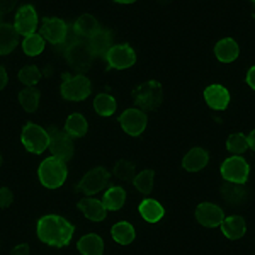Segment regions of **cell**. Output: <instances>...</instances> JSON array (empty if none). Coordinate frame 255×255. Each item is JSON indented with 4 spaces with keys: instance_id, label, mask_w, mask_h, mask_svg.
Returning <instances> with one entry per match:
<instances>
[{
    "instance_id": "obj_1",
    "label": "cell",
    "mask_w": 255,
    "mask_h": 255,
    "mask_svg": "<svg viewBox=\"0 0 255 255\" xmlns=\"http://www.w3.org/2000/svg\"><path fill=\"white\" fill-rule=\"evenodd\" d=\"M75 228L67 218L60 215H44L36 223V237L48 247H65L72 242Z\"/></svg>"
},
{
    "instance_id": "obj_2",
    "label": "cell",
    "mask_w": 255,
    "mask_h": 255,
    "mask_svg": "<svg viewBox=\"0 0 255 255\" xmlns=\"http://www.w3.org/2000/svg\"><path fill=\"white\" fill-rule=\"evenodd\" d=\"M68 177V167L67 160L51 157L44 158L38 167V179L41 186L46 189H58L67 182Z\"/></svg>"
},
{
    "instance_id": "obj_3",
    "label": "cell",
    "mask_w": 255,
    "mask_h": 255,
    "mask_svg": "<svg viewBox=\"0 0 255 255\" xmlns=\"http://www.w3.org/2000/svg\"><path fill=\"white\" fill-rule=\"evenodd\" d=\"M92 92V82L82 73H68L60 84V94L65 101L82 102Z\"/></svg>"
},
{
    "instance_id": "obj_4",
    "label": "cell",
    "mask_w": 255,
    "mask_h": 255,
    "mask_svg": "<svg viewBox=\"0 0 255 255\" xmlns=\"http://www.w3.org/2000/svg\"><path fill=\"white\" fill-rule=\"evenodd\" d=\"M49 141H51L49 133L36 123H27L20 131V143L24 150L29 151L31 155H41L49 150Z\"/></svg>"
},
{
    "instance_id": "obj_5",
    "label": "cell",
    "mask_w": 255,
    "mask_h": 255,
    "mask_svg": "<svg viewBox=\"0 0 255 255\" xmlns=\"http://www.w3.org/2000/svg\"><path fill=\"white\" fill-rule=\"evenodd\" d=\"M220 172L226 182L244 186L250 177V165L244 157H240V155H232V157L223 160V163H221V167H220Z\"/></svg>"
},
{
    "instance_id": "obj_6",
    "label": "cell",
    "mask_w": 255,
    "mask_h": 255,
    "mask_svg": "<svg viewBox=\"0 0 255 255\" xmlns=\"http://www.w3.org/2000/svg\"><path fill=\"white\" fill-rule=\"evenodd\" d=\"M109 182H111V172L106 167L97 165L90 168L87 174H84V177H82L79 182V187L85 196L94 197L97 192L104 191Z\"/></svg>"
},
{
    "instance_id": "obj_7",
    "label": "cell",
    "mask_w": 255,
    "mask_h": 255,
    "mask_svg": "<svg viewBox=\"0 0 255 255\" xmlns=\"http://www.w3.org/2000/svg\"><path fill=\"white\" fill-rule=\"evenodd\" d=\"M146 125H148L146 113L138 108H128L119 116V126H121V129L133 138L141 136L146 129Z\"/></svg>"
},
{
    "instance_id": "obj_8",
    "label": "cell",
    "mask_w": 255,
    "mask_h": 255,
    "mask_svg": "<svg viewBox=\"0 0 255 255\" xmlns=\"http://www.w3.org/2000/svg\"><path fill=\"white\" fill-rule=\"evenodd\" d=\"M136 61V51L126 43H116L106 53V63L113 70H128Z\"/></svg>"
},
{
    "instance_id": "obj_9",
    "label": "cell",
    "mask_w": 255,
    "mask_h": 255,
    "mask_svg": "<svg viewBox=\"0 0 255 255\" xmlns=\"http://www.w3.org/2000/svg\"><path fill=\"white\" fill-rule=\"evenodd\" d=\"M136 102L145 109H155L163 101V87L158 80H146L134 90Z\"/></svg>"
},
{
    "instance_id": "obj_10",
    "label": "cell",
    "mask_w": 255,
    "mask_h": 255,
    "mask_svg": "<svg viewBox=\"0 0 255 255\" xmlns=\"http://www.w3.org/2000/svg\"><path fill=\"white\" fill-rule=\"evenodd\" d=\"M194 218L197 225L204 226V228H216L223 223L225 211L215 203H201L194 209Z\"/></svg>"
},
{
    "instance_id": "obj_11",
    "label": "cell",
    "mask_w": 255,
    "mask_h": 255,
    "mask_svg": "<svg viewBox=\"0 0 255 255\" xmlns=\"http://www.w3.org/2000/svg\"><path fill=\"white\" fill-rule=\"evenodd\" d=\"M41 32H43V39L55 44H61L70 36V27L60 17H46L41 24Z\"/></svg>"
},
{
    "instance_id": "obj_12",
    "label": "cell",
    "mask_w": 255,
    "mask_h": 255,
    "mask_svg": "<svg viewBox=\"0 0 255 255\" xmlns=\"http://www.w3.org/2000/svg\"><path fill=\"white\" fill-rule=\"evenodd\" d=\"M111 46H113V34L106 27H99L94 34L85 39V48L90 56H106Z\"/></svg>"
},
{
    "instance_id": "obj_13",
    "label": "cell",
    "mask_w": 255,
    "mask_h": 255,
    "mask_svg": "<svg viewBox=\"0 0 255 255\" xmlns=\"http://www.w3.org/2000/svg\"><path fill=\"white\" fill-rule=\"evenodd\" d=\"M38 27V12L32 5H22L14 15V29L22 36L32 34Z\"/></svg>"
},
{
    "instance_id": "obj_14",
    "label": "cell",
    "mask_w": 255,
    "mask_h": 255,
    "mask_svg": "<svg viewBox=\"0 0 255 255\" xmlns=\"http://www.w3.org/2000/svg\"><path fill=\"white\" fill-rule=\"evenodd\" d=\"M203 96H204V102L215 111H225L230 104V99H232L228 89L221 84L208 85V87L204 89Z\"/></svg>"
},
{
    "instance_id": "obj_15",
    "label": "cell",
    "mask_w": 255,
    "mask_h": 255,
    "mask_svg": "<svg viewBox=\"0 0 255 255\" xmlns=\"http://www.w3.org/2000/svg\"><path fill=\"white\" fill-rule=\"evenodd\" d=\"M49 136H51V141H49L51 157H58L68 162L73 153V145H72V141H70V136L65 131H60V129H55L53 133H49Z\"/></svg>"
},
{
    "instance_id": "obj_16",
    "label": "cell",
    "mask_w": 255,
    "mask_h": 255,
    "mask_svg": "<svg viewBox=\"0 0 255 255\" xmlns=\"http://www.w3.org/2000/svg\"><path fill=\"white\" fill-rule=\"evenodd\" d=\"M209 163V153L208 150L201 146H194L187 150L182 157V168L187 172H201L208 167Z\"/></svg>"
},
{
    "instance_id": "obj_17",
    "label": "cell",
    "mask_w": 255,
    "mask_h": 255,
    "mask_svg": "<svg viewBox=\"0 0 255 255\" xmlns=\"http://www.w3.org/2000/svg\"><path fill=\"white\" fill-rule=\"evenodd\" d=\"M138 213L143 221L155 225L163 220V216H165V208H163V204L160 203V201L153 199V197H146V199H143L141 203L138 204Z\"/></svg>"
},
{
    "instance_id": "obj_18",
    "label": "cell",
    "mask_w": 255,
    "mask_h": 255,
    "mask_svg": "<svg viewBox=\"0 0 255 255\" xmlns=\"http://www.w3.org/2000/svg\"><path fill=\"white\" fill-rule=\"evenodd\" d=\"M99 27H101V26H99L97 19L94 17V15L82 14L72 22V26H70V34H72L73 38H77V39L85 41L90 34H94Z\"/></svg>"
},
{
    "instance_id": "obj_19",
    "label": "cell",
    "mask_w": 255,
    "mask_h": 255,
    "mask_svg": "<svg viewBox=\"0 0 255 255\" xmlns=\"http://www.w3.org/2000/svg\"><path fill=\"white\" fill-rule=\"evenodd\" d=\"M221 228V235H223L226 240H238L247 233V223L242 216L238 215H230L225 216L223 223L220 225Z\"/></svg>"
},
{
    "instance_id": "obj_20",
    "label": "cell",
    "mask_w": 255,
    "mask_h": 255,
    "mask_svg": "<svg viewBox=\"0 0 255 255\" xmlns=\"http://www.w3.org/2000/svg\"><path fill=\"white\" fill-rule=\"evenodd\" d=\"M79 209L82 215L87 218L89 221H94V223L102 221L106 218V213H108L104 203L101 199H97V197H85V199H82L79 203Z\"/></svg>"
},
{
    "instance_id": "obj_21",
    "label": "cell",
    "mask_w": 255,
    "mask_h": 255,
    "mask_svg": "<svg viewBox=\"0 0 255 255\" xmlns=\"http://www.w3.org/2000/svg\"><path fill=\"white\" fill-rule=\"evenodd\" d=\"M63 131L68 134L70 138L85 136V134H87V131H89L87 118H85L82 113H79V111H75V113H70L68 116L65 118Z\"/></svg>"
},
{
    "instance_id": "obj_22",
    "label": "cell",
    "mask_w": 255,
    "mask_h": 255,
    "mask_svg": "<svg viewBox=\"0 0 255 255\" xmlns=\"http://www.w3.org/2000/svg\"><path fill=\"white\" fill-rule=\"evenodd\" d=\"M111 238L116 242L118 245L128 247L134 242L136 238V230H134L133 223L129 221H116L113 226H111Z\"/></svg>"
},
{
    "instance_id": "obj_23",
    "label": "cell",
    "mask_w": 255,
    "mask_h": 255,
    "mask_svg": "<svg viewBox=\"0 0 255 255\" xmlns=\"http://www.w3.org/2000/svg\"><path fill=\"white\" fill-rule=\"evenodd\" d=\"M240 46L233 38H223L215 44V56L220 63H232L237 60Z\"/></svg>"
},
{
    "instance_id": "obj_24",
    "label": "cell",
    "mask_w": 255,
    "mask_h": 255,
    "mask_svg": "<svg viewBox=\"0 0 255 255\" xmlns=\"http://www.w3.org/2000/svg\"><path fill=\"white\" fill-rule=\"evenodd\" d=\"M77 249L82 255H102L104 254V240L97 233H84L77 242Z\"/></svg>"
},
{
    "instance_id": "obj_25",
    "label": "cell",
    "mask_w": 255,
    "mask_h": 255,
    "mask_svg": "<svg viewBox=\"0 0 255 255\" xmlns=\"http://www.w3.org/2000/svg\"><path fill=\"white\" fill-rule=\"evenodd\" d=\"M128 201L126 191L119 186H111L106 189L104 196H102V203L108 211H119V209L125 208Z\"/></svg>"
},
{
    "instance_id": "obj_26",
    "label": "cell",
    "mask_w": 255,
    "mask_h": 255,
    "mask_svg": "<svg viewBox=\"0 0 255 255\" xmlns=\"http://www.w3.org/2000/svg\"><path fill=\"white\" fill-rule=\"evenodd\" d=\"M220 194L223 197L225 203L233 204V206H238L249 197V191H247L245 186H240V184H230L226 182L220 187Z\"/></svg>"
},
{
    "instance_id": "obj_27",
    "label": "cell",
    "mask_w": 255,
    "mask_h": 255,
    "mask_svg": "<svg viewBox=\"0 0 255 255\" xmlns=\"http://www.w3.org/2000/svg\"><path fill=\"white\" fill-rule=\"evenodd\" d=\"M94 111H96L97 114H101V116L108 118V116H113L114 113H116L118 109V102L114 96H111L108 92H97L96 97H94Z\"/></svg>"
},
{
    "instance_id": "obj_28",
    "label": "cell",
    "mask_w": 255,
    "mask_h": 255,
    "mask_svg": "<svg viewBox=\"0 0 255 255\" xmlns=\"http://www.w3.org/2000/svg\"><path fill=\"white\" fill-rule=\"evenodd\" d=\"M15 29L7 22H0V55H10L17 46Z\"/></svg>"
},
{
    "instance_id": "obj_29",
    "label": "cell",
    "mask_w": 255,
    "mask_h": 255,
    "mask_svg": "<svg viewBox=\"0 0 255 255\" xmlns=\"http://www.w3.org/2000/svg\"><path fill=\"white\" fill-rule=\"evenodd\" d=\"M19 104L26 113H36L41 106V92L38 89H22L19 92Z\"/></svg>"
},
{
    "instance_id": "obj_30",
    "label": "cell",
    "mask_w": 255,
    "mask_h": 255,
    "mask_svg": "<svg viewBox=\"0 0 255 255\" xmlns=\"http://www.w3.org/2000/svg\"><path fill=\"white\" fill-rule=\"evenodd\" d=\"M134 163L129 162V160H119V162L114 165V179L118 180L123 186H128V184H133L134 180Z\"/></svg>"
},
{
    "instance_id": "obj_31",
    "label": "cell",
    "mask_w": 255,
    "mask_h": 255,
    "mask_svg": "<svg viewBox=\"0 0 255 255\" xmlns=\"http://www.w3.org/2000/svg\"><path fill=\"white\" fill-rule=\"evenodd\" d=\"M22 51L26 53L27 56H31V58H34V56H39L41 53L44 51V39L43 36L36 34V32H32V34H27L22 38Z\"/></svg>"
},
{
    "instance_id": "obj_32",
    "label": "cell",
    "mask_w": 255,
    "mask_h": 255,
    "mask_svg": "<svg viewBox=\"0 0 255 255\" xmlns=\"http://www.w3.org/2000/svg\"><path fill=\"white\" fill-rule=\"evenodd\" d=\"M133 187L136 189L139 194L148 196L155 187V174L151 170H141L134 175Z\"/></svg>"
},
{
    "instance_id": "obj_33",
    "label": "cell",
    "mask_w": 255,
    "mask_h": 255,
    "mask_svg": "<svg viewBox=\"0 0 255 255\" xmlns=\"http://www.w3.org/2000/svg\"><path fill=\"white\" fill-rule=\"evenodd\" d=\"M17 79L24 85V89H36L41 79V70L38 67L27 65V67H22L17 72Z\"/></svg>"
},
{
    "instance_id": "obj_34",
    "label": "cell",
    "mask_w": 255,
    "mask_h": 255,
    "mask_svg": "<svg viewBox=\"0 0 255 255\" xmlns=\"http://www.w3.org/2000/svg\"><path fill=\"white\" fill-rule=\"evenodd\" d=\"M225 146H226V150H228L230 153L240 155V157H242V153H244V151L247 150V146H249V141H247V136L244 133H233V134H230V136L226 138Z\"/></svg>"
},
{
    "instance_id": "obj_35",
    "label": "cell",
    "mask_w": 255,
    "mask_h": 255,
    "mask_svg": "<svg viewBox=\"0 0 255 255\" xmlns=\"http://www.w3.org/2000/svg\"><path fill=\"white\" fill-rule=\"evenodd\" d=\"M12 201H14V194H12L10 189L5 186H0V208L2 209L9 208Z\"/></svg>"
},
{
    "instance_id": "obj_36",
    "label": "cell",
    "mask_w": 255,
    "mask_h": 255,
    "mask_svg": "<svg viewBox=\"0 0 255 255\" xmlns=\"http://www.w3.org/2000/svg\"><path fill=\"white\" fill-rule=\"evenodd\" d=\"M12 255H31V249L29 245L26 244H17L12 249Z\"/></svg>"
},
{
    "instance_id": "obj_37",
    "label": "cell",
    "mask_w": 255,
    "mask_h": 255,
    "mask_svg": "<svg viewBox=\"0 0 255 255\" xmlns=\"http://www.w3.org/2000/svg\"><path fill=\"white\" fill-rule=\"evenodd\" d=\"M247 85H249L250 89L255 90V65L254 67H250V70L247 72Z\"/></svg>"
},
{
    "instance_id": "obj_38",
    "label": "cell",
    "mask_w": 255,
    "mask_h": 255,
    "mask_svg": "<svg viewBox=\"0 0 255 255\" xmlns=\"http://www.w3.org/2000/svg\"><path fill=\"white\" fill-rule=\"evenodd\" d=\"M7 84H9V73H7V70L0 65V90L5 89Z\"/></svg>"
},
{
    "instance_id": "obj_39",
    "label": "cell",
    "mask_w": 255,
    "mask_h": 255,
    "mask_svg": "<svg viewBox=\"0 0 255 255\" xmlns=\"http://www.w3.org/2000/svg\"><path fill=\"white\" fill-rule=\"evenodd\" d=\"M247 141H249V146L255 151V128L249 133V136H247Z\"/></svg>"
},
{
    "instance_id": "obj_40",
    "label": "cell",
    "mask_w": 255,
    "mask_h": 255,
    "mask_svg": "<svg viewBox=\"0 0 255 255\" xmlns=\"http://www.w3.org/2000/svg\"><path fill=\"white\" fill-rule=\"evenodd\" d=\"M0 167H2V155H0Z\"/></svg>"
},
{
    "instance_id": "obj_41",
    "label": "cell",
    "mask_w": 255,
    "mask_h": 255,
    "mask_svg": "<svg viewBox=\"0 0 255 255\" xmlns=\"http://www.w3.org/2000/svg\"><path fill=\"white\" fill-rule=\"evenodd\" d=\"M254 17H255V12H254Z\"/></svg>"
}]
</instances>
